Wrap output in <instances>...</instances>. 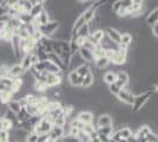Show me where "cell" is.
Listing matches in <instances>:
<instances>
[{
	"label": "cell",
	"instance_id": "1",
	"mask_svg": "<svg viewBox=\"0 0 158 142\" xmlns=\"http://www.w3.org/2000/svg\"><path fill=\"white\" fill-rule=\"evenodd\" d=\"M53 128V118L50 115H45L41 117L39 123L33 128V131L38 135H46Z\"/></svg>",
	"mask_w": 158,
	"mask_h": 142
},
{
	"label": "cell",
	"instance_id": "2",
	"mask_svg": "<svg viewBox=\"0 0 158 142\" xmlns=\"http://www.w3.org/2000/svg\"><path fill=\"white\" fill-rule=\"evenodd\" d=\"M152 91H144L140 95H137L135 97V103L131 107V113L132 114H138L139 111L143 109L145 104L150 101V98L152 97Z\"/></svg>",
	"mask_w": 158,
	"mask_h": 142
},
{
	"label": "cell",
	"instance_id": "3",
	"mask_svg": "<svg viewBox=\"0 0 158 142\" xmlns=\"http://www.w3.org/2000/svg\"><path fill=\"white\" fill-rule=\"evenodd\" d=\"M59 26H60V23L58 20H51V21H48L46 25L40 26L39 31L41 32V34H43L44 37L51 39V37L56 33V31L59 28Z\"/></svg>",
	"mask_w": 158,
	"mask_h": 142
},
{
	"label": "cell",
	"instance_id": "4",
	"mask_svg": "<svg viewBox=\"0 0 158 142\" xmlns=\"http://www.w3.org/2000/svg\"><path fill=\"white\" fill-rule=\"evenodd\" d=\"M116 97H117V100H118L120 103H123L124 105L132 107L133 103H135V97H136V95L132 94L131 91H129L127 89H122Z\"/></svg>",
	"mask_w": 158,
	"mask_h": 142
},
{
	"label": "cell",
	"instance_id": "5",
	"mask_svg": "<svg viewBox=\"0 0 158 142\" xmlns=\"http://www.w3.org/2000/svg\"><path fill=\"white\" fill-rule=\"evenodd\" d=\"M63 74L60 71L59 74H48L46 72V78H45V83H46L47 88H54L58 87L63 83Z\"/></svg>",
	"mask_w": 158,
	"mask_h": 142
},
{
	"label": "cell",
	"instance_id": "6",
	"mask_svg": "<svg viewBox=\"0 0 158 142\" xmlns=\"http://www.w3.org/2000/svg\"><path fill=\"white\" fill-rule=\"evenodd\" d=\"M113 120H112V116L109 114H102L97 117V121H96V128H104V127H109L112 126Z\"/></svg>",
	"mask_w": 158,
	"mask_h": 142
},
{
	"label": "cell",
	"instance_id": "7",
	"mask_svg": "<svg viewBox=\"0 0 158 142\" xmlns=\"http://www.w3.org/2000/svg\"><path fill=\"white\" fill-rule=\"evenodd\" d=\"M67 82H69L70 87H72V88H81L83 78L79 77L78 75H77L76 70H72L67 75Z\"/></svg>",
	"mask_w": 158,
	"mask_h": 142
},
{
	"label": "cell",
	"instance_id": "8",
	"mask_svg": "<svg viewBox=\"0 0 158 142\" xmlns=\"http://www.w3.org/2000/svg\"><path fill=\"white\" fill-rule=\"evenodd\" d=\"M116 83L118 84L122 89H126V87L130 83V76L126 72L125 70H119L117 72V81Z\"/></svg>",
	"mask_w": 158,
	"mask_h": 142
},
{
	"label": "cell",
	"instance_id": "9",
	"mask_svg": "<svg viewBox=\"0 0 158 142\" xmlns=\"http://www.w3.org/2000/svg\"><path fill=\"white\" fill-rule=\"evenodd\" d=\"M105 34L106 37L112 41L114 44H117L119 45L120 44V37H122V33L119 32L117 28H114V27H107L105 30Z\"/></svg>",
	"mask_w": 158,
	"mask_h": 142
},
{
	"label": "cell",
	"instance_id": "10",
	"mask_svg": "<svg viewBox=\"0 0 158 142\" xmlns=\"http://www.w3.org/2000/svg\"><path fill=\"white\" fill-rule=\"evenodd\" d=\"M25 74V71L23 70L21 68V65H20L19 63H15L13 65H11L10 67V70H8V77H11V78H21Z\"/></svg>",
	"mask_w": 158,
	"mask_h": 142
},
{
	"label": "cell",
	"instance_id": "11",
	"mask_svg": "<svg viewBox=\"0 0 158 142\" xmlns=\"http://www.w3.org/2000/svg\"><path fill=\"white\" fill-rule=\"evenodd\" d=\"M47 61L53 63L56 67H58L60 71H63V72H65V70H67V68L65 67V64H64L63 59L60 58L59 56H57L56 54H53V52L50 54H47Z\"/></svg>",
	"mask_w": 158,
	"mask_h": 142
},
{
	"label": "cell",
	"instance_id": "12",
	"mask_svg": "<svg viewBox=\"0 0 158 142\" xmlns=\"http://www.w3.org/2000/svg\"><path fill=\"white\" fill-rule=\"evenodd\" d=\"M77 118H78L80 122H83L84 124H90V123H93L94 115L92 114V111H89V110H83V111H79V113H78Z\"/></svg>",
	"mask_w": 158,
	"mask_h": 142
},
{
	"label": "cell",
	"instance_id": "13",
	"mask_svg": "<svg viewBox=\"0 0 158 142\" xmlns=\"http://www.w3.org/2000/svg\"><path fill=\"white\" fill-rule=\"evenodd\" d=\"M79 56L84 59L85 63H89V64H93L94 63V56H93V52L90 51V50H86L84 47H80L78 51Z\"/></svg>",
	"mask_w": 158,
	"mask_h": 142
},
{
	"label": "cell",
	"instance_id": "14",
	"mask_svg": "<svg viewBox=\"0 0 158 142\" xmlns=\"http://www.w3.org/2000/svg\"><path fill=\"white\" fill-rule=\"evenodd\" d=\"M81 15H83V18H84L86 24H89L92 20H94V18H96V10L90 5V6L86 7L85 10L81 12Z\"/></svg>",
	"mask_w": 158,
	"mask_h": 142
},
{
	"label": "cell",
	"instance_id": "15",
	"mask_svg": "<svg viewBox=\"0 0 158 142\" xmlns=\"http://www.w3.org/2000/svg\"><path fill=\"white\" fill-rule=\"evenodd\" d=\"M34 19H35V21L38 23L39 27L43 26V25H46L48 21L52 20V19L50 18V12H48L47 10H44V11H43V12H41L37 18H34Z\"/></svg>",
	"mask_w": 158,
	"mask_h": 142
},
{
	"label": "cell",
	"instance_id": "16",
	"mask_svg": "<svg viewBox=\"0 0 158 142\" xmlns=\"http://www.w3.org/2000/svg\"><path fill=\"white\" fill-rule=\"evenodd\" d=\"M64 136V133H63V128H60V127H56V126H53V128L51 129V131L48 133V137L52 140L53 142L57 141V140H59Z\"/></svg>",
	"mask_w": 158,
	"mask_h": 142
},
{
	"label": "cell",
	"instance_id": "17",
	"mask_svg": "<svg viewBox=\"0 0 158 142\" xmlns=\"http://www.w3.org/2000/svg\"><path fill=\"white\" fill-rule=\"evenodd\" d=\"M91 65L92 64H89V63H84L83 65H80L78 68L76 69V72L78 75L79 77L84 78L85 76H87L89 74H91Z\"/></svg>",
	"mask_w": 158,
	"mask_h": 142
},
{
	"label": "cell",
	"instance_id": "18",
	"mask_svg": "<svg viewBox=\"0 0 158 142\" xmlns=\"http://www.w3.org/2000/svg\"><path fill=\"white\" fill-rule=\"evenodd\" d=\"M117 81V72H114V71H106L105 74L103 75V82L107 84V85H110V84H113L114 82Z\"/></svg>",
	"mask_w": 158,
	"mask_h": 142
},
{
	"label": "cell",
	"instance_id": "19",
	"mask_svg": "<svg viewBox=\"0 0 158 142\" xmlns=\"http://www.w3.org/2000/svg\"><path fill=\"white\" fill-rule=\"evenodd\" d=\"M44 10H45V1H43V0H41L38 5L32 6V10H31V12H30V15L34 19V18H37V17H38V15L44 11Z\"/></svg>",
	"mask_w": 158,
	"mask_h": 142
},
{
	"label": "cell",
	"instance_id": "20",
	"mask_svg": "<svg viewBox=\"0 0 158 142\" xmlns=\"http://www.w3.org/2000/svg\"><path fill=\"white\" fill-rule=\"evenodd\" d=\"M146 24L148 25H155V24H157L158 23V7L157 8H155V10H152L150 13L148 14V17H146Z\"/></svg>",
	"mask_w": 158,
	"mask_h": 142
},
{
	"label": "cell",
	"instance_id": "21",
	"mask_svg": "<svg viewBox=\"0 0 158 142\" xmlns=\"http://www.w3.org/2000/svg\"><path fill=\"white\" fill-rule=\"evenodd\" d=\"M109 64H111V63L109 61V58H106V57L97 58V59H94V63H93V65L98 69V70H103V69L107 68Z\"/></svg>",
	"mask_w": 158,
	"mask_h": 142
},
{
	"label": "cell",
	"instance_id": "22",
	"mask_svg": "<svg viewBox=\"0 0 158 142\" xmlns=\"http://www.w3.org/2000/svg\"><path fill=\"white\" fill-rule=\"evenodd\" d=\"M20 65H21V68L23 70L26 72V71H30L31 68H32V63H31V54H26V56H24L23 58H21V61L19 63Z\"/></svg>",
	"mask_w": 158,
	"mask_h": 142
},
{
	"label": "cell",
	"instance_id": "23",
	"mask_svg": "<svg viewBox=\"0 0 158 142\" xmlns=\"http://www.w3.org/2000/svg\"><path fill=\"white\" fill-rule=\"evenodd\" d=\"M133 41V36L130 32H123L122 37H120V45H124V46H130Z\"/></svg>",
	"mask_w": 158,
	"mask_h": 142
},
{
	"label": "cell",
	"instance_id": "24",
	"mask_svg": "<svg viewBox=\"0 0 158 142\" xmlns=\"http://www.w3.org/2000/svg\"><path fill=\"white\" fill-rule=\"evenodd\" d=\"M118 133H119V135H120V137H122V139H125V140H127L130 136H132L135 134L133 130H132L129 126H124L123 128L118 129Z\"/></svg>",
	"mask_w": 158,
	"mask_h": 142
},
{
	"label": "cell",
	"instance_id": "25",
	"mask_svg": "<svg viewBox=\"0 0 158 142\" xmlns=\"http://www.w3.org/2000/svg\"><path fill=\"white\" fill-rule=\"evenodd\" d=\"M6 105H7V109H8L10 111L14 113V114H19V111L21 110V107H20V104H19V101H15V100L10 101Z\"/></svg>",
	"mask_w": 158,
	"mask_h": 142
},
{
	"label": "cell",
	"instance_id": "26",
	"mask_svg": "<svg viewBox=\"0 0 158 142\" xmlns=\"http://www.w3.org/2000/svg\"><path fill=\"white\" fill-rule=\"evenodd\" d=\"M44 65H45V72H48V74H59L60 70L58 67H56L53 63L48 61L44 62ZM63 72V71H61Z\"/></svg>",
	"mask_w": 158,
	"mask_h": 142
},
{
	"label": "cell",
	"instance_id": "27",
	"mask_svg": "<svg viewBox=\"0 0 158 142\" xmlns=\"http://www.w3.org/2000/svg\"><path fill=\"white\" fill-rule=\"evenodd\" d=\"M90 33H91V31H90V25H89V24H84V25L78 30V32H77V37L85 38L86 39V38L90 36Z\"/></svg>",
	"mask_w": 158,
	"mask_h": 142
},
{
	"label": "cell",
	"instance_id": "28",
	"mask_svg": "<svg viewBox=\"0 0 158 142\" xmlns=\"http://www.w3.org/2000/svg\"><path fill=\"white\" fill-rule=\"evenodd\" d=\"M93 84H94V77L92 74H89L87 76H85L83 78V83H81V88L89 89L91 88Z\"/></svg>",
	"mask_w": 158,
	"mask_h": 142
},
{
	"label": "cell",
	"instance_id": "29",
	"mask_svg": "<svg viewBox=\"0 0 158 142\" xmlns=\"http://www.w3.org/2000/svg\"><path fill=\"white\" fill-rule=\"evenodd\" d=\"M13 93L11 91H4V93H0V103L1 104H7L10 101L13 100Z\"/></svg>",
	"mask_w": 158,
	"mask_h": 142
},
{
	"label": "cell",
	"instance_id": "30",
	"mask_svg": "<svg viewBox=\"0 0 158 142\" xmlns=\"http://www.w3.org/2000/svg\"><path fill=\"white\" fill-rule=\"evenodd\" d=\"M31 118V116L27 114L26 109L21 108V110L19 111V114H17V120H18V123H23V122H26Z\"/></svg>",
	"mask_w": 158,
	"mask_h": 142
},
{
	"label": "cell",
	"instance_id": "31",
	"mask_svg": "<svg viewBox=\"0 0 158 142\" xmlns=\"http://www.w3.org/2000/svg\"><path fill=\"white\" fill-rule=\"evenodd\" d=\"M14 128L13 123L11 121H8L7 118H1V129L5 131H11Z\"/></svg>",
	"mask_w": 158,
	"mask_h": 142
},
{
	"label": "cell",
	"instance_id": "32",
	"mask_svg": "<svg viewBox=\"0 0 158 142\" xmlns=\"http://www.w3.org/2000/svg\"><path fill=\"white\" fill-rule=\"evenodd\" d=\"M97 131H98L99 134H103V135H106V136H109V137H111V135L113 134V131H114V128H113V126H109V127L97 129Z\"/></svg>",
	"mask_w": 158,
	"mask_h": 142
},
{
	"label": "cell",
	"instance_id": "33",
	"mask_svg": "<svg viewBox=\"0 0 158 142\" xmlns=\"http://www.w3.org/2000/svg\"><path fill=\"white\" fill-rule=\"evenodd\" d=\"M93 56H94V59L102 58V57H106V51L100 45H98L94 49V51H93Z\"/></svg>",
	"mask_w": 158,
	"mask_h": 142
},
{
	"label": "cell",
	"instance_id": "34",
	"mask_svg": "<svg viewBox=\"0 0 158 142\" xmlns=\"http://www.w3.org/2000/svg\"><path fill=\"white\" fill-rule=\"evenodd\" d=\"M120 90H122V88L119 87L116 82H114L113 84H110V85H109V91H110V94H112L113 96H117Z\"/></svg>",
	"mask_w": 158,
	"mask_h": 142
},
{
	"label": "cell",
	"instance_id": "35",
	"mask_svg": "<svg viewBox=\"0 0 158 142\" xmlns=\"http://www.w3.org/2000/svg\"><path fill=\"white\" fill-rule=\"evenodd\" d=\"M13 78H11V77H4V78H0V84H2V85H5L7 88L12 89V85H13Z\"/></svg>",
	"mask_w": 158,
	"mask_h": 142
},
{
	"label": "cell",
	"instance_id": "36",
	"mask_svg": "<svg viewBox=\"0 0 158 142\" xmlns=\"http://www.w3.org/2000/svg\"><path fill=\"white\" fill-rule=\"evenodd\" d=\"M8 70H10V67L1 63L0 64V78H4V77H8Z\"/></svg>",
	"mask_w": 158,
	"mask_h": 142
},
{
	"label": "cell",
	"instance_id": "37",
	"mask_svg": "<svg viewBox=\"0 0 158 142\" xmlns=\"http://www.w3.org/2000/svg\"><path fill=\"white\" fill-rule=\"evenodd\" d=\"M122 8V1L120 0H116V1H112V13L117 14L119 12V10Z\"/></svg>",
	"mask_w": 158,
	"mask_h": 142
},
{
	"label": "cell",
	"instance_id": "38",
	"mask_svg": "<svg viewBox=\"0 0 158 142\" xmlns=\"http://www.w3.org/2000/svg\"><path fill=\"white\" fill-rule=\"evenodd\" d=\"M38 139H39V135L35 134L34 131H30L27 134L26 137V142H38Z\"/></svg>",
	"mask_w": 158,
	"mask_h": 142
},
{
	"label": "cell",
	"instance_id": "39",
	"mask_svg": "<svg viewBox=\"0 0 158 142\" xmlns=\"http://www.w3.org/2000/svg\"><path fill=\"white\" fill-rule=\"evenodd\" d=\"M78 139L80 142H90L91 141V137H90V135H87L86 133H84V131H80L78 135Z\"/></svg>",
	"mask_w": 158,
	"mask_h": 142
},
{
	"label": "cell",
	"instance_id": "40",
	"mask_svg": "<svg viewBox=\"0 0 158 142\" xmlns=\"http://www.w3.org/2000/svg\"><path fill=\"white\" fill-rule=\"evenodd\" d=\"M0 142H10V133L1 130L0 131Z\"/></svg>",
	"mask_w": 158,
	"mask_h": 142
},
{
	"label": "cell",
	"instance_id": "41",
	"mask_svg": "<svg viewBox=\"0 0 158 142\" xmlns=\"http://www.w3.org/2000/svg\"><path fill=\"white\" fill-rule=\"evenodd\" d=\"M61 141L63 142H80L78 137H73V136H63L61 137Z\"/></svg>",
	"mask_w": 158,
	"mask_h": 142
},
{
	"label": "cell",
	"instance_id": "42",
	"mask_svg": "<svg viewBox=\"0 0 158 142\" xmlns=\"http://www.w3.org/2000/svg\"><path fill=\"white\" fill-rule=\"evenodd\" d=\"M81 47H84V49H86V50H90V51H92L93 52V51H94V49H96L97 46H94L92 43H90V41L86 39L85 43H84V45H83Z\"/></svg>",
	"mask_w": 158,
	"mask_h": 142
},
{
	"label": "cell",
	"instance_id": "43",
	"mask_svg": "<svg viewBox=\"0 0 158 142\" xmlns=\"http://www.w3.org/2000/svg\"><path fill=\"white\" fill-rule=\"evenodd\" d=\"M31 63H32V67H34L35 64H38V63H39V58H38V56H37L35 52L31 54Z\"/></svg>",
	"mask_w": 158,
	"mask_h": 142
},
{
	"label": "cell",
	"instance_id": "44",
	"mask_svg": "<svg viewBox=\"0 0 158 142\" xmlns=\"http://www.w3.org/2000/svg\"><path fill=\"white\" fill-rule=\"evenodd\" d=\"M80 130H78L77 128H72L71 127V131H70V136H73V137H78Z\"/></svg>",
	"mask_w": 158,
	"mask_h": 142
},
{
	"label": "cell",
	"instance_id": "45",
	"mask_svg": "<svg viewBox=\"0 0 158 142\" xmlns=\"http://www.w3.org/2000/svg\"><path fill=\"white\" fill-rule=\"evenodd\" d=\"M151 31H152V34H153L156 38H158V23L157 24H155V25H152Z\"/></svg>",
	"mask_w": 158,
	"mask_h": 142
},
{
	"label": "cell",
	"instance_id": "46",
	"mask_svg": "<svg viewBox=\"0 0 158 142\" xmlns=\"http://www.w3.org/2000/svg\"><path fill=\"white\" fill-rule=\"evenodd\" d=\"M97 133H98V131H97ZM98 137H99V140H100V142H109L110 141V137H109V136L103 135V134H99V133H98Z\"/></svg>",
	"mask_w": 158,
	"mask_h": 142
},
{
	"label": "cell",
	"instance_id": "47",
	"mask_svg": "<svg viewBox=\"0 0 158 142\" xmlns=\"http://www.w3.org/2000/svg\"><path fill=\"white\" fill-rule=\"evenodd\" d=\"M127 142H139V140L137 139V137H136V135L133 134V135L130 136V137L127 139Z\"/></svg>",
	"mask_w": 158,
	"mask_h": 142
},
{
	"label": "cell",
	"instance_id": "48",
	"mask_svg": "<svg viewBox=\"0 0 158 142\" xmlns=\"http://www.w3.org/2000/svg\"><path fill=\"white\" fill-rule=\"evenodd\" d=\"M119 142H127V140H125V139H122V140H120Z\"/></svg>",
	"mask_w": 158,
	"mask_h": 142
},
{
	"label": "cell",
	"instance_id": "49",
	"mask_svg": "<svg viewBox=\"0 0 158 142\" xmlns=\"http://www.w3.org/2000/svg\"><path fill=\"white\" fill-rule=\"evenodd\" d=\"M54 142H63V141H61V139H59V140H57V141H54Z\"/></svg>",
	"mask_w": 158,
	"mask_h": 142
},
{
	"label": "cell",
	"instance_id": "50",
	"mask_svg": "<svg viewBox=\"0 0 158 142\" xmlns=\"http://www.w3.org/2000/svg\"><path fill=\"white\" fill-rule=\"evenodd\" d=\"M109 142H117V141H114V140H112V139H110V141Z\"/></svg>",
	"mask_w": 158,
	"mask_h": 142
}]
</instances>
